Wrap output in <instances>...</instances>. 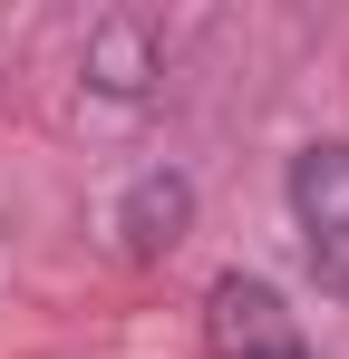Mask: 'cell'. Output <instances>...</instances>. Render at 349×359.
<instances>
[{
    "instance_id": "cell-1",
    "label": "cell",
    "mask_w": 349,
    "mask_h": 359,
    "mask_svg": "<svg viewBox=\"0 0 349 359\" xmlns=\"http://www.w3.org/2000/svg\"><path fill=\"white\" fill-rule=\"evenodd\" d=\"M282 194H291V233H301L310 282L349 301V146H301Z\"/></svg>"
},
{
    "instance_id": "cell-2",
    "label": "cell",
    "mask_w": 349,
    "mask_h": 359,
    "mask_svg": "<svg viewBox=\"0 0 349 359\" xmlns=\"http://www.w3.org/2000/svg\"><path fill=\"white\" fill-rule=\"evenodd\" d=\"M204 340H214V359H310L301 320L282 311V292L252 282V272H224L204 292Z\"/></svg>"
}]
</instances>
